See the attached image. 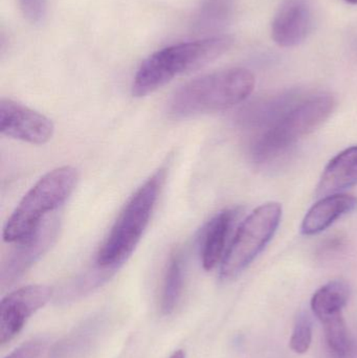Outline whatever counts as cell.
I'll return each mask as SVG.
<instances>
[{
  "label": "cell",
  "instance_id": "cell-1",
  "mask_svg": "<svg viewBox=\"0 0 357 358\" xmlns=\"http://www.w3.org/2000/svg\"><path fill=\"white\" fill-rule=\"evenodd\" d=\"M233 42L230 36L219 35L157 50L138 69L132 84V94L136 98L148 96L177 76L203 69L226 54Z\"/></svg>",
  "mask_w": 357,
  "mask_h": 358
},
{
  "label": "cell",
  "instance_id": "cell-2",
  "mask_svg": "<svg viewBox=\"0 0 357 358\" xmlns=\"http://www.w3.org/2000/svg\"><path fill=\"white\" fill-rule=\"evenodd\" d=\"M255 87V77L247 69L233 67L201 76L182 85L171 98L172 117H194L217 113L247 100Z\"/></svg>",
  "mask_w": 357,
  "mask_h": 358
},
{
  "label": "cell",
  "instance_id": "cell-3",
  "mask_svg": "<svg viewBox=\"0 0 357 358\" xmlns=\"http://www.w3.org/2000/svg\"><path fill=\"white\" fill-rule=\"evenodd\" d=\"M335 100L326 94L299 98L274 122L258 131L251 146L258 163L270 161L314 132L333 115Z\"/></svg>",
  "mask_w": 357,
  "mask_h": 358
},
{
  "label": "cell",
  "instance_id": "cell-4",
  "mask_svg": "<svg viewBox=\"0 0 357 358\" xmlns=\"http://www.w3.org/2000/svg\"><path fill=\"white\" fill-rule=\"evenodd\" d=\"M163 179L165 169L159 170L128 200L96 255L100 268H115L131 256L150 223Z\"/></svg>",
  "mask_w": 357,
  "mask_h": 358
},
{
  "label": "cell",
  "instance_id": "cell-5",
  "mask_svg": "<svg viewBox=\"0 0 357 358\" xmlns=\"http://www.w3.org/2000/svg\"><path fill=\"white\" fill-rule=\"evenodd\" d=\"M78 180L79 173L71 166L57 168L42 176L6 221L2 233L4 241L16 243L35 233L48 219L46 216L68 199Z\"/></svg>",
  "mask_w": 357,
  "mask_h": 358
},
{
  "label": "cell",
  "instance_id": "cell-6",
  "mask_svg": "<svg viewBox=\"0 0 357 358\" xmlns=\"http://www.w3.org/2000/svg\"><path fill=\"white\" fill-rule=\"evenodd\" d=\"M282 206L277 202L262 204L239 227L224 255L220 268L224 280L238 277L268 245L278 229Z\"/></svg>",
  "mask_w": 357,
  "mask_h": 358
},
{
  "label": "cell",
  "instance_id": "cell-7",
  "mask_svg": "<svg viewBox=\"0 0 357 358\" xmlns=\"http://www.w3.org/2000/svg\"><path fill=\"white\" fill-rule=\"evenodd\" d=\"M59 229L60 222L58 218H48L35 233L16 242V246L2 263L0 275L2 289L18 281L50 250L57 239Z\"/></svg>",
  "mask_w": 357,
  "mask_h": 358
},
{
  "label": "cell",
  "instance_id": "cell-8",
  "mask_svg": "<svg viewBox=\"0 0 357 358\" xmlns=\"http://www.w3.org/2000/svg\"><path fill=\"white\" fill-rule=\"evenodd\" d=\"M0 132L2 136L31 145H44L52 140V120L10 99L0 101Z\"/></svg>",
  "mask_w": 357,
  "mask_h": 358
},
{
  "label": "cell",
  "instance_id": "cell-9",
  "mask_svg": "<svg viewBox=\"0 0 357 358\" xmlns=\"http://www.w3.org/2000/svg\"><path fill=\"white\" fill-rule=\"evenodd\" d=\"M52 289L46 285H29L4 296L0 306V343L8 344L18 336L27 320L45 306Z\"/></svg>",
  "mask_w": 357,
  "mask_h": 358
},
{
  "label": "cell",
  "instance_id": "cell-10",
  "mask_svg": "<svg viewBox=\"0 0 357 358\" xmlns=\"http://www.w3.org/2000/svg\"><path fill=\"white\" fill-rule=\"evenodd\" d=\"M309 0H284L272 25L274 41L282 48L299 45L312 29Z\"/></svg>",
  "mask_w": 357,
  "mask_h": 358
},
{
  "label": "cell",
  "instance_id": "cell-11",
  "mask_svg": "<svg viewBox=\"0 0 357 358\" xmlns=\"http://www.w3.org/2000/svg\"><path fill=\"white\" fill-rule=\"evenodd\" d=\"M357 198L347 194H335L321 198L304 217L301 231L314 236L328 229L337 219L356 210Z\"/></svg>",
  "mask_w": 357,
  "mask_h": 358
},
{
  "label": "cell",
  "instance_id": "cell-12",
  "mask_svg": "<svg viewBox=\"0 0 357 358\" xmlns=\"http://www.w3.org/2000/svg\"><path fill=\"white\" fill-rule=\"evenodd\" d=\"M237 216V208H228L210 221L201 243V262L205 271H212L224 260L226 242Z\"/></svg>",
  "mask_w": 357,
  "mask_h": 358
},
{
  "label": "cell",
  "instance_id": "cell-13",
  "mask_svg": "<svg viewBox=\"0 0 357 358\" xmlns=\"http://www.w3.org/2000/svg\"><path fill=\"white\" fill-rule=\"evenodd\" d=\"M357 185V146L333 157L325 168L316 187L318 197L340 194Z\"/></svg>",
  "mask_w": 357,
  "mask_h": 358
},
{
  "label": "cell",
  "instance_id": "cell-14",
  "mask_svg": "<svg viewBox=\"0 0 357 358\" xmlns=\"http://www.w3.org/2000/svg\"><path fill=\"white\" fill-rule=\"evenodd\" d=\"M349 296L348 284L343 280H335L314 292L310 306L316 317L323 322L333 315L343 313Z\"/></svg>",
  "mask_w": 357,
  "mask_h": 358
},
{
  "label": "cell",
  "instance_id": "cell-15",
  "mask_svg": "<svg viewBox=\"0 0 357 358\" xmlns=\"http://www.w3.org/2000/svg\"><path fill=\"white\" fill-rule=\"evenodd\" d=\"M184 284V261L180 252H175L170 257L165 278H163V290H161V308L163 313L170 315L177 306L182 296Z\"/></svg>",
  "mask_w": 357,
  "mask_h": 358
},
{
  "label": "cell",
  "instance_id": "cell-16",
  "mask_svg": "<svg viewBox=\"0 0 357 358\" xmlns=\"http://www.w3.org/2000/svg\"><path fill=\"white\" fill-rule=\"evenodd\" d=\"M324 326L325 338L335 358H350L354 355V342L348 331L343 313L321 322Z\"/></svg>",
  "mask_w": 357,
  "mask_h": 358
},
{
  "label": "cell",
  "instance_id": "cell-17",
  "mask_svg": "<svg viewBox=\"0 0 357 358\" xmlns=\"http://www.w3.org/2000/svg\"><path fill=\"white\" fill-rule=\"evenodd\" d=\"M231 12L228 0H209L203 4L194 21L197 31H211L220 27L228 18Z\"/></svg>",
  "mask_w": 357,
  "mask_h": 358
},
{
  "label": "cell",
  "instance_id": "cell-18",
  "mask_svg": "<svg viewBox=\"0 0 357 358\" xmlns=\"http://www.w3.org/2000/svg\"><path fill=\"white\" fill-rule=\"evenodd\" d=\"M312 342V323L308 313H302L296 320L291 338V349L298 355H304L309 350Z\"/></svg>",
  "mask_w": 357,
  "mask_h": 358
},
{
  "label": "cell",
  "instance_id": "cell-19",
  "mask_svg": "<svg viewBox=\"0 0 357 358\" xmlns=\"http://www.w3.org/2000/svg\"><path fill=\"white\" fill-rule=\"evenodd\" d=\"M21 12L29 22L40 23L48 10V0H18Z\"/></svg>",
  "mask_w": 357,
  "mask_h": 358
},
{
  "label": "cell",
  "instance_id": "cell-20",
  "mask_svg": "<svg viewBox=\"0 0 357 358\" xmlns=\"http://www.w3.org/2000/svg\"><path fill=\"white\" fill-rule=\"evenodd\" d=\"M43 349V344L40 341H33L13 351L6 358H37Z\"/></svg>",
  "mask_w": 357,
  "mask_h": 358
},
{
  "label": "cell",
  "instance_id": "cell-21",
  "mask_svg": "<svg viewBox=\"0 0 357 358\" xmlns=\"http://www.w3.org/2000/svg\"><path fill=\"white\" fill-rule=\"evenodd\" d=\"M170 358H186V355H184V351L178 350L175 351Z\"/></svg>",
  "mask_w": 357,
  "mask_h": 358
},
{
  "label": "cell",
  "instance_id": "cell-22",
  "mask_svg": "<svg viewBox=\"0 0 357 358\" xmlns=\"http://www.w3.org/2000/svg\"><path fill=\"white\" fill-rule=\"evenodd\" d=\"M346 1L351 4H357V0H346Z\"/></svg>",
  "mask_w": 357,
  "mask_h": 358
}]
</instances>
